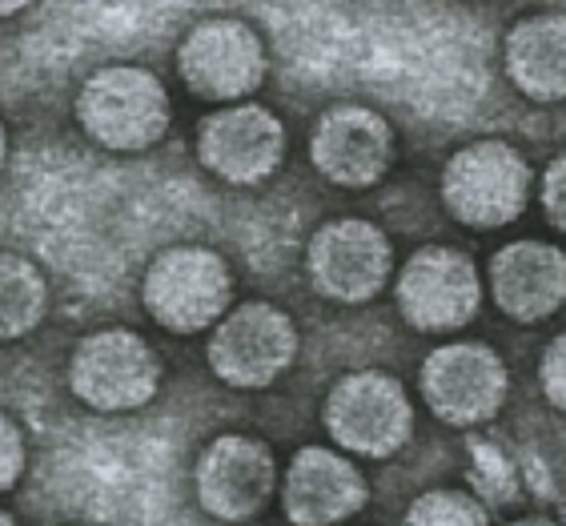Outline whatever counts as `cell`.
Here are the masks:
<instances>
[{
	"label": "cell",
	"mask_w": 566,
	"mask_h": 526,
	"mask_svg": "<svg viewBox=\"0 0 566 526\" xmlns=\"http://www.w3.org/2000/svg\"><path fill=\"white\" fill-rule=\"evenodd\" d=\"M169 93L153 69L105 65L76 93V125L109 154H145L169 133Z\"/></svg>",
	"instance_id": "obj_1"
},
{
	"label": "cell",
	"mask_w": 566,
	"mask_h": 526,
	"mask_svg": "<svg viewBox=\"0 0 566 526\" xmlns=\"http://www.w3.org/2000/svg\"><path fill=\"white\" fill-rule=\"evenodd\" d=\"M442 206L467 230H506L531 206L534 173L523 149L511 141L486 137V141L462 145L442 165Z\"/></svg>",
	"instance_id": "obj_2"
},
{
	"label": "cell",
	"mask_w": 566,
	"mask_h": 526,
	"mask_svg": "<svg viewBox=\"0 0 566 526\" xmlns=\"http://www.w3.org/2000/svg\"><path fill=\"white\" fill-rule=\"evenodd\" d=\"M165 366L129 326L93 329L69 354V394L97 414H133L157 398Z\"/></svg>",
	"instance_id": "obj_3"
},
{
	"label": "cell",
	"mask_w": 566,
	"mask_h": 526,
	"mask_svg": "<svg viewBox=\"0 0 566 526\" xmlns=\"http://www.w3.org/2000/svg\"><path fill=\"white\" fill-rule=\"evenodd\" d=\"M145 314L169 334L213 329L233 302V270L209 245H169L149 262L142 277Z\"/></svg>",
	"instance_id": "obj_4"
},
{
	"label": "cell",
	"mask_w": 566,
	"mask_h": 526,
	"mask_svg": "<svg viewBox=\"0 0 566 526\" xmlns=\"http://www.w3.org/2000/svg\"><path fill=\"white\" fill-rule=\"evenodd\" d=\"M322 427L354 459H390L415 434V402L394 374L354 370L329 386Z\"/></svg>",
	"instance_id": "obj_5"
},
{
	"label": "cell",
	"mask_w": 566,
	"mask_h": 526,
	"mask_svg": "<svg viewBox=\"0 0 566 526\" xmlns=\"http://www.w3.org/2000/svg\"><path fill=\"white\" fill-rule=\"evenodd\" d=\"M297 358V326L273 302H241L213 322L206 362L233 390H265Z\"/></svg>",
	"instance_id": "obj_6"
},
{
	"label": "cell",
	"mask_w": 566,
	"mask_h": 526,
	"mask_svg": "<svg viewBox=\"0 0 566 526\" xmlns=\"http://www.w3.org/2000/svg\"><path fill=\"white\" fill-rule=\"evenodd\" d=\"M177 73L197 101L233 105L262 88L270 53L253 24L238 17H209L197 21L177 44Z\"/></svg>",
	"instance_id": "obj_7"
},
{
	"label": "cell",
	"mask_w": 566,
	"mask_h": 526,
	"mask_svg": "<svg viewBox=\"0 0 566 526\" xmlns=\"http://www.w3.org/2000/svg\"><path fill=\"white\" fill-rule=\"evenodd\" d=\"M394 302L410 329L454 334L467 329L482 309V274L474 257L454 245H422L398 270Z\"/></svg>",
	"instance_id": "obj_8"
},
{
	"label": "cell",
	"mask_w": 566,
	"mask_h": 526,
	"mask_svg": "<svg viewBox=\"0 0 566 526\" xmlns=\"http://www.w3.org/2000/svg\"><path fill=\"white\" fill-rule=\"evenodd\" d=\"M426 410L447 427H482L511 394V374L486 341H447L426 354L418 370Z\"/></svg>",
	"instance_id": "obj_9"
},
{
	"label": "cell",
	"mask_w": 566,
	"mask_h": 526,
	"mask_svg": "<svg viewBox=\"0 0 566 526\" xmlns=\"http://www.w3.org/2000/svg\"><path fill=\"white\" fill-rule=\"evenodd\" d=\"M305 274L317 294L338 306H366L390 285L394 245L366 218H334L305 245Z\"/></svg>",
	"instance_id": "obj_10"
},
{
	"label": "cell",
	"mask_w": 566,
	"mask_h": 526,
	"mask_svg": "<svg viewBox=\"0 0 566 526\" xmlns=\"http://www.w3.org/2000/svg\"><path fill=\"white\" fill-rule=\"evenodd\" d=\"M282 117L253 101H233L209 113L197 129V161L226 186L253 189L270 181L285 161Z\"/></svg>",
	"instance_id": "obj_11"
},
{
	"label": "cell",
	"mask_w": 566,
	"mask_h": 526,
	"mask_svg": "<svg viewBox=\"0 0 566 526\" xmlns=\"http://www.w3.org/2000/svg\"><path fill=\"white\" fill-rule=\"evenodd\" d=\"M197 506L218 523H250L270 506L277 491V459L270 442L250 434L213 439L193 471Z\"/></svg>",
	"instance_id": "obj_12"
},
{
	"label": "cell",
	"mask_w": 566,
	"mask_h": 526,
	"mask_svg": "<svg viewBox=\"0 0 566 526\" xmlns=\"http://www.w3.org/2000/svg\"><path fill=\"white\" fill-rule=\"evenodd\" d=\"M310 161L329 186L370 189L394 165V129L370 105H334L310 133Z\"/></svg>",
	"instance_id": "obj_13"
},
{
	"label": "cell",
	"mask_w": 566,
	"mask_h": 526,
	"mask_svg": "<svg viewBox=\"0 0 566 526\" xmlns=\"http://www.w3.org/2000/svg\"><path fill=\"white\" fill-rule=\"evenodd\" d=\"M282 483V511L297 526H334L366 511V474L338 446H302Z\"/></svg>",
	"instance_id": "obj_14"
},
{
	"label": "cell",
	"mask_w": 566,
	"mask_h": 526,
	"mask_svg": "<svg viewBox=\"0 0 566 526\" xmlns=\"http://www.w3.org/2000/svg\"><path fill=\"white\" fill-rule=\"evenodd\" d=\"M486 285L506 318L538 326L566 306V253L538 238L506 242L486 265Z\"/></svg>",
	"instance_id": "obj_15"
},
{
	"label": "cell",
	"mask_w": 566,
	"mask_h": 526,
	"mask_svg": "<svg viewBox=\"0 0 566 526\" xmlns=\"http://www.w3.org/2000/svg\"><path fill=\"white\" fill-rule=\"evenodd\" d=\"M502 69L534 105L566 101V12H531L502 41Z\"/></svg>",
	"instance_id": "obj_16"
},
{
	"label": "cell",
	"mask_w": 566,
	"mask_h": 526,
	"mask_svg": "<svg viewBox=\"0 0 566 526\" xmlns=\"http://www.w3.org/2000/svg\"><path fill=\"white\" fill-rule=\"evenodd\" d=\"M49 309V277L24 253L0 250V341L33 334Z\"/></svg>",
	"instance_id": "obj_17"
},
{
	"label": "cell",
	"mask_w": 566,
	"mask_h": 526,
	"mask_svg": "<svg viewBox=\"0 0 566 526\" xmlns=\"http://www.w3.org/2000/svg\"><path fill=\"white\" fill-rule=\"evenodd\" d=\"M406 523H491V511L467 491H426L410 503Z\"/></svg>",
	"instance_id": "obj_18"
},
{
	"label": "cell",
	"mask_w": 566,
	"mask_h": 526,
	"mask_svg": "<svg viewBox=\"0 0 566 526\" xmlns=\"http://www.w3.org/2000/svg\"><path fill=\"white\" fill-rule=\"evenodd\" d=\"M24 462H29V446H24V430L0 410V494H9L21 483Z\"/></svg>",
	"instance_id": "obj_19"
},
{
	"label": "cell",
	"mask_w": 566,
	"mask_h": 526,
	"mask_svg": "<svg viewBox=\"0 0 566 526\" xmlns=\"http://www.w3.org/2000/svg\"><path fill=\"white\" fill-rule=\"evenodd\" d=\"M538 201H543L546 221H551L558 233H566V149L558 157H551V165L543 169Z\"/></svg>",
	"instance_id": "obj_20"
},
{
	"label": "cell",
	"mask_w": 566,
	"mask_h": 526,
	"mask_svg": "<svg viewBox=\"0 0 566 526\" xmlns=\"http://www.w3.org/2000/svg\"><path fill=\"white\" fill-rule=\"evenodd\" d=\"M538 386H543L546 402L555 406L558 414H566V329L546 346L543 362H538Z\"/></svg>",
	"instance_id": "obj_21"
},
{
	"label": "cell",
	"mask_w": 566,
	"mask_h": 526,
	"mask_svg": "<svg viewBox=\"0 0 566 526\" xmlns=\"http://www.w3.org/2000/svg\"><path fill=\"white\" fill-rule=\"evenodd\" d=\"M33 4V0H0V17H17V12H24Z\"/></svg>",
	"instance_id": "obj_22"
},
{
	"label": "cell",
	"mask_w": 566,
	"mask_h": 526,
	"mask_svg": "<svg viewBox=\"0 0 566 526\" xmlns=\"http://www.w3.org/2000/svg\"><path fill=\"white\" fill-rule=\"evenodd\" d=\"M4 161H9V129L0 122V169H4Z\"/></svg>",
	"instance_id": "obj_23"
},
{
	"label": "cell",
	"mask_w": 566,
	"mask_h": 526,
	"mask_svg": "<svg viewBox=\"0 0 566 526\" xmlns=\"http://www.w3.org/2000/svg\"><path fill=\"white\" fill-rule=\"evenodd\" d=\"M0 523H12V515H4V511H0Z\"/></svg>",
	"instance_id": "obj_24"
}]
</instances>
